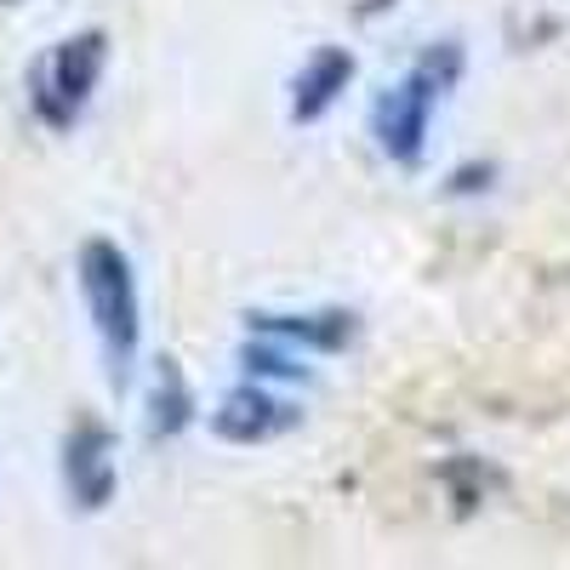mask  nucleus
Returning <instances> with one entry per match:
<instances>
[{"mask_svg":"<svg viewBox=\"0 0 570 570\" xmlns=\"http://www.w3.org/2000/svg\"><path fill=\"white\" fill-rule=\"evenodd\" d=\"M462 80V40H434L411 58V69L400 80H389L371 104V137L383 160L394 166H422L428 155V131H434V109L456 91Z\"/></svg>","mask_w":570,"mask_h":570,"instance_id":"nucleus-1","label":"nucleus"},{"mask_svg":"<svg viewBox=\"0 0 570 570\" xmlns=\"http://www.w3.org/2000/svg\"><path fill=\"white\" fill-rule=\"evenodd\" d=\"M75 279H80L91 331H98V348H104V365H109V389H126L131 365H137V348H142V297H137L131 257L98 234V240L80 246Z\"/></svg>","mask_w":570,"mask_h":570,"instance_id":"nucleus-2","label":"nucleus"},{"mask_svg":"<svg viewBox=\"0 0 570 570\" xmlns=\"http://www.w3.org/2000/svg\"><path fill=\"white\" fill-rule=\"evenodd\" d=\"M109 69V35L104 29H80V35H63L58 46L29 63V109L46 131H75L98 98V80Z\"/></svg>","mask_w":570,"mask_h":570,"instance_id":"nucleus-3","label":"nucleus"},{"mask_svg":"<svg viewBox=\"0 0 570 570\" xmlns=\"http://www.w3.org/2000/svg\"><path fill=\"white\" fill-rule=\"evenodd\" d=\"M63 491L80 513H104L115 502V485H120V440H115V428L98 422V416H80L69 422V434H63Z\"/></svg>","mask_w":570,"mask_h":570,"instance_id":"nucleus-4","label":"nucleus"},{"mask_svg":"<svg viewBox=\"0 0 570 570\" xmlns=\"http://www.w3.org/2000/svg\"><path fill=\"white\" fill-rule=\"evenodd\" d=\"M297 422H303V411H297L292 400L268 394L257 376H252V383L228 389V394L217 400V411H212V434L228 440V445H268V440H279V434H292Z\"/></svg>","mask_w":570,"mask_h":570,"instance_id":"nucleus-5","label":"nucleus"},{"mask_svg":"<svg viewBox=\"0 0 570 570\" xmlns=\"http://www.w3.org/2000/svg\"><path fill=\"white\" fill-rule=\"evenodd\" d=\"M354 52L348 46H314L303 58V69L292 75V120L297 126H314L337 109V98L354 86Z\"/></svg>","mask_w":570,"mask_h":570,"instance_id":"nucleus-6","label":"nucleus"},{"mask_svg":"<svg viewBox=\"0 0 570 570\" xmlns=\"http://www.w3.org/2000/svg\"><path fill=\"white\" fill-rule=\"evenodd\" d=\"M246 325L263 331V337H279V343L303 348V354H343L354 343V331H360V320L348 308H314V314H274V308H263V314H246Z\"/></svg>","mask_w":570,"mask_h":570,"instance_id":"nucleus-7","label":"nucleus"},{"mask_svg":"<svg viewBox=\"0 0 570 570\" xmlns=\"http://www.w3.org/2000/svg\"><path fill=\"white\" fill-rule=\"evenodd\" d=\"M142 422H149V440H177L188 422H195V383H188V371L171 360V354H160L155 360V371H149V400H142Z\"/></svg>","mask_w":570,"mask_h":570,"instance_id":"nucleus-8","label":"nucleus"},{"mask_svg":"<svg viewBox=\"0 0 570 570\" xmlns=\"http://www.w3.org/2000/svg\"><path fill=\"white\" fill-rule=\"evenodd\" d=\"M240 365L257 376V383H308V365H303V348L279 343V337H263V331H252V343L240 348Z\"/></svg>","mask_w":570,"mask_h":570,"instance_id":"nucleus-9","label":"nucleus"},{"mask_svg":"<svg viewBox=\"0 0 570 570\" xmlns=\"http://www.w3.org/2000/svg\"><path fill=\"white\" fill-rule=\"evenodd\" d=\"M445 485H451L456 508L468 513L473 502L491 491V473H485V462H473V456H451V462H445Z\"/></svg>","mask_w":570,"mask_h":570,"instance_id":"nucleus-10","label":"nucleus"},{"mask_svg":"<svg viewBox=\"0 0 570 570\" xmlns=\"http://www.w3.org/2000/svg\"><path fill=\"white\" fill-rule=\"evenodd\" d=\"M485 183H491V166H462V171L451 177L456 195H473V188H485Z\"/></svg>","mask_w":570,"mask_h":570,"instance_id":"nucleus-11","label":"nucleus"},{"mask_svg":"<svg viewBox=\"0 0 570 570\" xmlns=\"http://www.w3.org/2000/svg\"><path fill=\"white\" fill-rule=\"evenodd\" d=\"M0 7H18V0H0Z\"/></svg>","mask_w":570,"mask_h":570,"instance_id":"nucleus-12","label":"nucleus"}]
</instances>
